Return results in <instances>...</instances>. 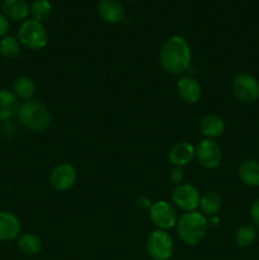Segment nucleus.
<instances>
[{"mask_svg":"<svg viewBox=\"0 0 259 260\" xmlns=\"http://www.w3.org/2000/svg\"><path fill=\"white\" fill-rule=\"evenodd\" d=\"M2 9L8 20L13 22H24L29 14V7L25 0H4Z\"/></svg>","mask_w":259,"mask_h":260,"instance_id":"2eb2a0df","label":"nucleus"},{"mask_svg":"<svg viewBox=\"0 0 259 260\" xmlns=\"http://www.w3.org/2000/svg\"><path fill=\"white\" fill-rule=\"evenodd\" d=\"M241 183L248 187H259V161L254 159H245L241 161L238 169Z\"/></svg>","mask_w":259,"mask_h":260,"instance_id":"dca6fc26","label":"nucleus"},{"mask_svg":"<svg viewBox=\"0 0 259 260\" xmlns=\"http://www.w3.org/2000/svg\"><path fill=\"white\" fill-rule=\"evenodd\" d=\"M13 93L22 101H29L36 93V84L29 76H18L13 83Z\"/></svg>","mask_w":259,"mask_h":260,"instance_id":"aec40b11","label":"nucleus"},{"mask_svg":"<svg viewBox=\"0 0 259 260\" xmlns=\"http://www.w3.org/2000/svg\"><path fill=\"white\" fill-rule=\"evenodd\" d=\"M20 45L32 51L42 50L48 43V33L45 25L35 19H27L20 24L18 30Z\"/></svg>","mask_w":259,"mask_h":260,"instance_id":"20e7f679","label":"nucleus"},{"mask_svg":"<svg viewBox=\"0 0 259 260\" xmlns=\"http://www.w3.org/2000/svg\"><path fill=\"white\" fill-rule=\"evenodd\" d=\"M177 233L180 240L189 246H196L205 239L208 229V220L197 211L185 212L178 218Z\"/></svg>","mask_w":259,"mask_h":260,"instance_id":"7ed1b4c3","label":"nucleus"},{"mask_svg":"<svg viewBox=\"0 0 259 260\" xmlns=\"http://www.w3.org/2000/svg\"><path fill=\"white\" fill-rule=\"evenodd\" d=\"M22 223L19 218L9 211H0V241H13L20 236Z\"/></svg>","mask_w":259,"mask_h":260,"instance_id":"9b49d317","label":"nucleus"},{"mask_svg":"<svg viewBox=\"0 0 259 260\" xmlns=\"http://www.w3.org/2000/svg\"><path fill=\"white\" fill-rule=\"evenodd\" d=\"M146 253L152 260H169L174 253L173 238L164 230H155L146 241Z\"/></svg>","mask_w":259,"mask_h":260,"instance_id":"39448f33","label":"nucleus"},{"mask_svg":"<svg viewBox=\"0 0 259 260\" xmlns=\"http://www.w3.org/2000/svg\"><path fill=\"white\" fill-rule=\"evenodd\" d=\"M172 200L178 208L185 211V212H192V211L197 210L200 206L201 194L200 190L195 185L182 183L174 188Z\"/></svg>","mask_w":259,"mask_h":260,"instance_id":"1a4fd4ad","label":"nucleus"},{"mask_svg":"<svg viewBox=\"0 0 259 260\" xmlns=\"http://www.w3.org/2000/svg\"><path fill=\"white\" fill-rule=\"evenodd\" d=\"M149 211L150 218H151L152 223L157 228V230L167 231L174 228L178 222V218H179L174 206L168 201H157V202L152 203Z\"/></svg>","mask_w":259,"mask_h":260,"instance_id":"423d86ee","label":"nucleus"},{"mask_svg":"<svg viewBox=\"0 0 259 260\" xmlns=\"http://www.w3.org/2000/svg\"><path fill=\"white\" fill-rule=\"evenodd\" d=\"M18 248L25 255L35 256L42 250V243H41V239L35 234H22L18 238Z\"/></svg>","mask_w":259,"mask_h":260,"instance_id":"412c9836","label":"nucleus"},{"mask_svg":"<svg viewBox=\"0 0 259 260\" xmlns=\"http://www.w3.org/2000/svg\"><path fill=\"white\" fill-rule=\"evenodd\" d=\"M183 178H184V172H183L182 168L180 167L173 168L172 172H170V180H172L174 184L179 185V184H182Z\"/></svg>","mask_w":259,"mask_h":260,"instance_id":"393cba45","label":"nucleus"},{"mask_svg":"<svg viewBox=\"0 0 259 260\" xmlns=\"http://www.w3.org/2000/svg\"><path fill=\"white\" fill-rule=\"evenodd\" d=\"M177 90L179 98L189 104L197 103L202 96L201 84L192 76H182L177 83Z\"/></svg>","mask_w":259,"mask_h":260,"instance_id":"f8f14e48","label":"nucleus"},{"mask_svg":"<svg viewBox=\"0 0 259 260\" xmlns=\"http://www.w3.org/2000/svg\"><path fill=\"white\" fill-rule=\"evenodd\" d=\"M196 155V147L189 142H178L170 149L169 151V161L174 167L183 168L184 165L189 164Z\"/></svg>","mask_w":259,"mask_h":260,"instance_id":"4468645a","label":"nucleus"},{"mask_svg":"<svg viewBox=\"0 0 259 260\" xmlns=\"http://www.w3.org/2000/svg\"><path fill=\"white\" fill-rule=\"evenodd\" d=\"M78 180V173L71 164H60L52 169L50 174V183L58 192L70 190Z\"/></svg>","mask_w":259,"mask_h":260,"instance_id":"9d476101","label":"nucleus"},{"mask_svg":"<svg viewBox=\"0 0 259 260\" xmlns=\"http://www.w3.org/2000/svg\"><path fill=\"white\" fill-rule=\"evenodd\" d=\"M19 108V102L15 94L8 89H0V122L9 121Z\"/></svg>","mask_w":259,"mask_h":260,"instance_id":"f3484780","label":"nucleus"},{"mask_svg":"<svg viewBox=\"0 0 259 260\" xmlns=\"http://www.w3.org/2000/svg\"><path fill=\"white\" fill-rule=\"evenodd\" d=\"M200 129L207 139H216L225 131V122L217 114H207L200 122Z\"/></svg>","mask_w":259,"mask_h":260,"instance_id":"a211bd4d","label":"nucleus"},{"mask_svg":"<svg viewBox=\"0 0 259 260\" xmlns=\"http://www.w3.org/2000/svg\"><path fill=\"white\" fill-rule=\"evenodd\" d=\"M233 91L243 103H254L259 99V81L250 74H239L233 80Z\"/></svg>","mask_w":259,"mask_h":260,"instance_id":"6e6552de","label":"nucleus"},{"mask_svg":"<svg viewBox=\"0 0 259 260\" xmlns=\"http://www.w3.org/2000/svg\"><path fill=\"white\" fill-rule=\"evenodd\" d=\"M160 65L172 75H182L189 69L192 51L189 43L182 36L168 38L160 50Z\"/></svg>","mask_w":259,"mask_h":260,"instance_id":"f257e3e1","label":"nucleus"},{"mask_svg":"<svg viewBox=\"0 0 259 260\" xmlns=\"http://www.w3.org/2000/svg\"><path fill=\"white\" fill-rule=\"evenodd\" d=\"M8 30H9V20L3 13H0V38L8 36Z\"/></svg>","mask_w":259,"mask_h":260,"instance_id":"bb28decb","label":"nucleus"},{"mask_svg":"<svg viewBox=\"0 0 259 260\" xmlns=\"http://www.w3.org/2000/svg\"><path fill=\"white\" fill-rule=\"evenodd\" d=\"M256 240V229L253 223L241 225L235 233V243L239 248H248Z\"/></svg>","mask_w":259,"mask_h":260,"instance_id":"4be33fe9","label":"nucleus"},{"mask_svg":"<svg viewBox=\"0 0 259 260\" xmlns=\"http://www.w3.org/2000/svg\"><path fill=\"white\" fill-rule=\"evenodd\" d=\"M20 50H22V45L18 38L13 37V36H5L0 41V53L3 57L8 58V60L17 58L20 55Z\"/></svg>","mask_w":259,"mask_h":260,"instance_id":"5701e85b","label":"nucleus"},{"mask_svg":"<svg viewBox=\"0 0 259 260\" xmlns=\"http://www.w3.org/2000/svg\"><path fill=\"white\" fill-rule=\"evenodd\" d=\"M17 118L20 126L35 134H41L51 126L52 117L47 107L41 102L29 99L19 104Z\"/></svg>","mask_w":259,"mask_h":260,"instance_id":"f03ea898","label":"nucleus"},{"mask_svg":"<svg viewBox=\"0 0 259 260\" xmlns=\"http://www.w3.org/2000/svg\"><path fill=\"white\" fill-rule=\"evenodd\" d=\"M250 217H251V221H253L256 226H259V198L254 201V203L251 205Z\"/></svg>","mask_w":259,"mask_h":260,"instance_id":"a878e982","label":"nucleus"},{"mask_svg":"<svg viewBox=\"0 0 259 260\" xmlns=\"http://www.w3.org/2000/svg\"><path fill=\"white\" fill-rule=\"evenodd\" d=\"M258 161H259V160H258Z\"/></svg>","mask_w":259,"mask_h":260,"instance_id":"cd10ccee","label":"nucleus"},{"mask_svg":"<svg viewBox=\"0 0 259 260\" xmlns=\"http://www.w3.org/2000/svg\"><path fill=\"white\" fill-rule=\"evenodd\" d=\"M51 12H52V5L48 0H35L29 8V14L32 15L33 19L41 23L50 17Z\"/></svg>","mask_w":259,"mask_h":260,"instance_id":"b1692460","label":"nucleus"},{"mask_svg":"<svg viewBox=\"0 0 259 260\" xmlns=\"http://www.w3.org/2000/svg\"><path fill=\"white\" fill-rule=\"evenodd\" d=\"M195 157L205 169H216L222 161V151L215 140L203 139L196 146Z\"/></svg>","mask_w":259,"mask_h":260,"instance_id":"0eeeda50","label":"nucleus"},{"mask_svg":"<svg viewBox=\"0 0 259 260\" xmlns=\"http://www.w3.org/2000/svg\"><path fill=\"white\" fill-rule=\"evenodd\" d=\"M98 12L102 19L108 24H117L124 19V8L119 0H101Z\"/></svg>","mask_w":259,"mask_h":260,"instance_id":"ddd939ff","label":"nucleus"},{"mask_svg":"<svg viewBox=\"0 0 259 260\" xmlns=\"http://www.w3.org/2000/svg\"><path fill=\"white\" fill-rule=\"evenodd\" d=\"M198 207L202 215L210 216V217L216 216L222 207V197L217 192H206L205 194L201 196Z\"/></svg>","mask_w":259,"mask_h":260,"instance_id":"6ab92c4d","label":"nucleus"}]
</instances>
